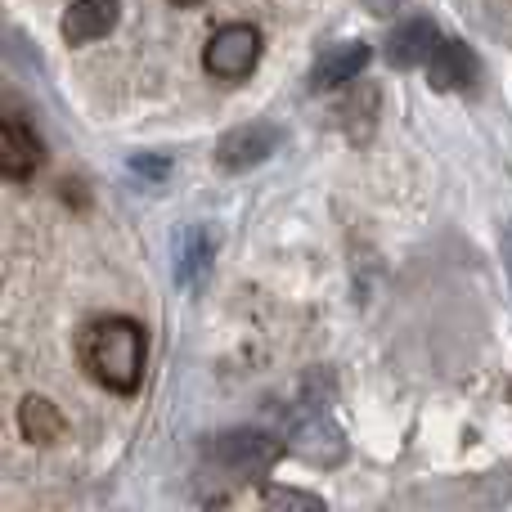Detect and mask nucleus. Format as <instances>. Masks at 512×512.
<instances>
[{
  "label": "nucleus",
  "instance_id": "nucleus-13",
  "mask_svg": "<svg viewBox=\"0 0 512 512\" xmlns=\"http://www.w3.org/2000/svg\"><path fill=\"white\" fill-rule=\"evenodd\" d=\"M360 5L369 9V14H378V18H382V14H396V9L405 5V0H360Z\"/></svg>",
  "mask_w": 512,
  "mask_h": 512
},
{
  "label": "nucleus",
  "instance_id": "nucleus-9",
  "mask_svg": "<svg viewBox=\"0 0 512 512\" xmlns=\"http://www.w3.org/2000/svg\"><path fill=\"white\" fill-rule=\"evenodd\" d=\"M436 27L427 23V18H409V23H400L396 32H391L387 41V59L396 63V68H414V63H427L436 50Z\"/></svg>",
  "mask_w": 512,
  "mask_h": 512
},
{
  "label": "nucleus",
  "instance_id": "nucleus-3",
  "mask_svg": "<svg viewBox=\"0 0 512 512\" xmlns=\"http://www.w3.org/2000/svg\"><path fill=\"white\" fill-rule=\"evenodd\" d=\"M203 63H207V72L212 77H221V81H243L248 72L261 63V32L248 23H230V27H221V32L207 41V50H203Z\"/></svg>",
  "mask_w": 512,
  "mask_h": 512
},
{
  "label": "nucleus",
  "instance_id": "nucleus-4",
  "mask_svg": "<svg viewBox=\"0 0 512 512\" xmlns=\"http://www.w3.org/2000/svg\"><path fill=\"white\" fill-rule=\"evenodd\" d=\"M41 162H45V149H41V140H36V131L23 117L9 113L5 122H0V171H5L9 180H27Z\"/></svg>",
  "mask_w": 512,
  "mask_h": 512
},
{
  "label": "nucleus",
  "instance_id": "nucleus-1",
  "mask_svg": "<svg viewBox=\"0 0 512 512\" xmlns=\"http://www.w3.org/2000/svg\"><path fill=\"white\" fill-rule=\"evenodd\" d=\"M81 364L86 373L108 391H140L144 382V328L135 319H95V324L81 333Z\"/></svg>",
  "mask_w": 512,
  "mask_h": 512
},
{
  "label": "nucleus",
  "instance_id": "nucleus-16",
  "mask_svg": "<svg viewBox=\"0 0 512 512\" xmlns=\"http://www.w3.org/2000/svg\"><path fill=\"white\" fill-rule=\"evenodd\" d=\"M180 5H189V0H180Z\"/></svg>",
  "mask_w": 512,
  "mask_h": 512
},
{
  "label": "nucleus",
  "instance_id": "nucleus-10",
  "mask_svg": "<svg viewBox=\"0 0 512 512\" xmlns=\"http://www.w3.org/2000/svg\"><path fill=\"white\" fill-rule=\"evenodd\" d=\"M212 256H216V243H212V234H207L203 225L185 230V239H180V248H176V283L198 288L203 274H207V265H212Z\"/></svg>",
  "mask_w": 512,
  "mask_h": 512
},
{
  "label": "nucleus",
  "instance_id": "nucleus-7",
  "mask_svg": "<svg viewBox=\"0 0 512 512\" xmlns=\"http://www.w3.org/2000/svg\"><path fill=\"white\" fill-rule=\"evenodd\" d=\"M117 9H122V0H72L68 14H63V36L72 45L99 41L117 27Z\"/></svg>",
  "mask_w": 512,
  "mask_h": 512
},
{
  "label": "nucleus",
  "instance_id": "nucleus-15",
  "mask_svg": "<svg viewBox=\"0 0 512 512\" xmlns=\"http://www.w3.org/2000/svg\"><path fill=\"white\" fill-rule=\"evenodd\" d=\"M504 261H508V274H512V221L504 225Z\"/></svg>",
  "mask_w": 512,
  "mask_h": 512
},
{
  "label": "nucleus",
  "instance_id": "nucleus-14",
  "mask_svg": "<svg viewBox=\"0 0 512 512\" xmlns=\"http://www.w3.org/2000/svg\"><path fill=\"white\" fill-rule=\"evenodd\" d=\"M131 167L140 171V176H162V171H167V162H144V158H135Z\"/></svg>",
  "mask_w": 512,
  "mask_h": 512
},
{
  "label": "nucleus",
  "instance_id": "nucleus-2",
  "mask_svg": "<svg viewBox=\"0 0 512 512\" xmlns=\"http://www.w3.org/2000/svg\"><path fill=\"white\" fill-rule=\"evenodd\" d=\"M283 445L265 432H230L221 441L207 445V463H216V472H225L230 481H248V477H261L279 463Z\"/></svg>",
  "mask_w": 512,
  "mask_h": 512
},
{
  "label": "nucleus",
  "instance_id": "nucleus-11",
  "mask_svg": "<svg viewBox=\"0 0 512 512\" xmlns=\"http://www.w3.org/2000/svg\"><path fill=\"white\" fill-rule=\"evenodd\" d=\"M18 427H23V436L32 445H54L63 436V414L45 396H27L18 405Z\"/></svg>",
  "mask_w": 512,
  "mask_h": 512
},
{
  "label": "nucleus",
  "instance_id": "nucleus-6",
  "mask_svg": "<svg viewBox=\"0 0 512 512\" xmlns=\"http://www.w3.org/2000/svg\"><path fill=\"white\" fill-rule=\"evenodd\" d=\"M477 72H481L477 54L463 41H436L432 59H427V81H432L436 90H463L477 81Z\"/></svg>",
  "mask_w": 512,
  "mask_h": 512
},
{
  "label": "nucleus",
  "instance_id": "nucleus-5",
  "mask_svg": "<svg viewBox=\"0 0 512 512\" xmlns=\"http://www.w3.org/2000/svg\"><path fill=\"white\" fill-rule=\"evenodd\" d=\"M274 149H279V131H274L270 122H252V126L230 131L221 144H216V162H221V167H230V171H243V167L265 162Z\"/></svg>",
  "mask_w": 512,
  "mask_h": 512
},
{
  "label": "nucleus",
  "instance_id": "nucleus-8",
  "mask_svg": "<svg viewBox=\"0 0 512 512\" xmlns=\"http://www.w3.org/2000/svg\"><path fill=\"white\" fill-rule=\"evenodd\" d=\"M369 63V45L364 41H337L319 54L315 72H310V86L324 90V86H342V81H355Z\"/></svg>",
  "mask_w": 512,
  "mask_h": 512
},
{
  "label": "nucleus",
  "instance_id": "nucleus-12",
  "mask_svg": "<svg viewBox=\"0 0 512 512\" xmlns=\"http://www.w3.org/2000/svg\"><path fill=\"white\" fill-rule=\"evenodd\" d=\"M265 504H279V508H324L315 495H297V490H265Z\"/></svg>",
  "mask_w": 512,
  "mask_h": 512
}]
</instances>
